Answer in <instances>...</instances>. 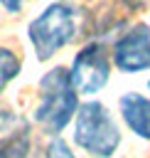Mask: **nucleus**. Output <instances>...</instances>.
I'll return each mask as SVG.
<instances>
[{
  "mask_svg": "<svg viewBox=\"0 0 150 158\" xmlns=\"http://www.w3.org/2000/svg\"><path fill=\"white\" fill-rule=\"evenodd\" d=\"M79 30V15L69 2H52L47 5L27 27L30 42L39 62L49 59L54 52L66 47Z\"/></svg>",
  "mask_w": 150,
  "mask_h": 158,
  "instance_id": "f03ea898",
  "label": "nucleus"
},
{
  "mask_svg": "<svg viewBox=\"0 0 150 158\" xmlns=\"http://www.w3.org/2000/svg\"><path fill=\"white\" fill-rule=\"evenodd\" d=\"M120 116L125 126L143 141H150V96H143L138 91H128L118 101Z\"/></svg>",
  "mask_w": 150,
  "mask_h": 158,
  "instance_id": "423d86ee",
  "label": "nucleus"
},
{
  "mask_svg": "<svg viewBox=\"0 0 150 158\" xmlns=\"http://www.w3.org/2000/svg\"><path fill=\"white\" fill-rule=\"evenodd\" d=\"M108 77H111V57L101 42L86 44L74 57V64L69 69V81H71L74 91L84 94V96L98 94L108 84Z\"/></svg>",
  "mask_w": 150,
  "mask_h": 158,
  "instance_id": "20e7f679",
  "label": "nucleus"
},
{
  "mask_svg": "<svg viewBox=\"0 0 150 158\" xmlns=\"http://www.w3.org/2000/svg\"><path fill=\"white\" fill-rule=\"evenodd\" d=\"M0 158H34L32 153V136L30 126H20L7 133L0 143Z\"/></svg>",
  "mask_w": 150,
  "mask_h": 158,
  "instance_id": "0eeeda50",
  "label": "nucleus"
},
{
  "mask_svg": "<svg viewBox=\"0 0 150 158\" xmlns=\"http://www.w3.org/2000/svg\"><path fill=\"white\" fill-rule=\"evenodd\" d=\"M5 121H7V111H0V126H2Z\"/></svg>",
  "mask_w": 150,
  "mask_h": 158,
  "instance_id": "9b49d317",
  "label": "nucleus"
},
{
  "mask_svg": "<svg viewBox=\"0 0 150 158\" xmlns=\"http://www.w3.org/2000/svg\"><path fill=\"white\" fill-rule=\"evenodd\" d=\"M44 158H76V156L71 153V148L66 146V141L54 138V141L47 146V156H44Z\"/></svg>",
  "mask_w": 150,
  "mask_h": 158,
  "instance_id": "1a4fd4ad",
  "label": "nucleus"
},
{
  "mask_svg": "<svg viewBox=\"0 0 150 158\" xmlns=\"http://www.w3.org/2000/svg\"><path fill=\"white\" fill-rule=\"evenodd\" d=\"M148 89H150V81H148Z\"/></svg>",
  "mask_w": 150,
  "mask_h": 158,
  "instance_id": "f8f14e48",
  "label": "nucleus"
},
{
  "mask_svg": "<svg viewBox=\"0 0 150 158\" xmlns=\"http://www.w3.org/2000/svg\"><path fill=\"white\" fill-rule=\"evenodd\" d=\"M113 62L120 72L135 74L150 69V27L148 25H133L125 35L118 37L113 44Z\"/></svg>",
  "mask_w": 150,
  "mask_h": 158,
  "instance_id": "39448f33",
  "label": "nucleus"
},
{
  "mask_svg": "<svg viewBox=\"0 0 150 158\" xmlns=\"http://www.w3.org/2000/svg\"><path fill=\"white\" fill-rule=\"evenodd\" d=\"M74 141L93 158H111L120 146V131L101 101H86L76 109Z\"/></svg>",
  "mask_w": 150,
  "mask_h": 158,
  "instance_id": "7ed1b4c3",
  "label": "nucleus"
},
{
  "mask_svg": "<svg viewBox=\"0 0 150 158\" xmlns=\"http://www.w3.org/2000/svg\"><path fill=\"white\" fill-rule=\"evenodd\" d=\"M20 74V59L12 49L0 47V94L7 89V84Z\"/></svg>",
  "mask_w": 150,
  "mask_h": 158,
  "instance_id": "6e6552de",
  "label": "nucleus"
},
{
  "mask_svg": "<svg viewBox=\"0 0 150 158\" xmlns=\"http://www.w3.org/2000/svg\"><path fill=\"white\" fill-rule=\"evenodd\" d=\"M0 2H2V7H5L7 12H20L27 0H0Z\"/></svg>",
  "mask_w": 150,
  "mask_h": 158,
  "instance_id": "9d476101",
  "label": "nucleus"
},
{
  "mask_svg": "<svg viewBox=\"0 0 150 158\" xmlns=\"http://www.w3.org/2000/svg\"><path fill=\"white\" fill-rule=\"evenodd\" d=\"M79 109L76 91L69 81L64 67L49 69L39 81V104L34 109V121L52 136L61 133Z\"/></svg>",
  "mask_w": 150,
  "mask_h": 158,
  "instance_id": "f257e3e1",
  "label": "nucleus"
}]
</instances>
